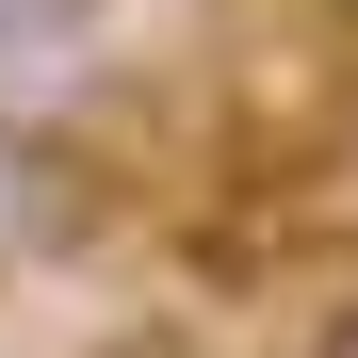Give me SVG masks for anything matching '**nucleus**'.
<instances>
[{
    "label": "nucleus",
    "instance_id": "nucleus-2",
    "mask_svg": "<svg viewBox=\"0 0 358 358\" xmlns=\"http://www.w3.org/2000/svg\"><path fill=\"white\" fill-rule=\"evenodd\" d=\"M310 358H358V293H342V310H326V326H310Z\"/></svg>",
    "mask_w": 358,
    "mask_h": 358
},
{
    "label": "nucleus",
    "instance_id": "nucleus-1",
    "mask_svg": "<svg viewBox=\"0 0 358 358\" xmlns=\"http://www.w3.org/2000/svg\"><path fill=\"white\" fill-rule=\"evenodd\" d=\"M82 228H98V147L49 131V114H0V277L66 261Z\"/></svg>",
    "mask_w": 358,
    "mask_h": 358
}]
</instances>
